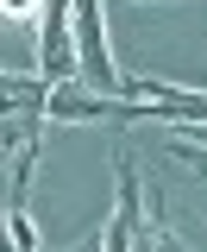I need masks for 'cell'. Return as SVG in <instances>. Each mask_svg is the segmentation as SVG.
<instances>
[{
    "mask_svg": "<svg viewBox=\"0 0 207 252\" xmlns=\"http://www.w3.org/2000/svg\"><path fill=\"white\" fill-rule=\"evenodd\" d=\"M76 57H82V76H88L101 94L126 89V76L113 69V51H107V32H101V6H76Z\"/></svg>",
    "mask_w": 207,
    "mask_h": 252,
    "instance_id": "1",
    "label": "cell"
},
{
    "mask_svg": "<svg viewBox=\"0 0 207 252\" xmlns=\"http://www.w3.org/2000/svg\"><path fill=\"white\" fill-rule=\"evenodd\" d=\"M44 38H38V69H44V82L51 89H69V76L82 69V57H76V44H69V26H76V13H63V6H44Z\"/></svg>",
    "mask_w": 207,
    "mask_h": 252,
    "instance_id": "2",
    "label": "cell"
},
{
    "mask_svg": "<svg viewBox=\"0 0 207 252\" xmlns=\"http://www.w3.org/2000/svg\"><path fill=\"white\" fill-rule=\"evenodd\" d=\"M157 152H170L176 164H188L195 177H207V145H201V139H188V132H163V145H157Z\"/></svg>",
    "mask_w": 207,
    "mask_h": 252,
    "instance_id": "3",
    "label": "cell"
},
{
    "mask_svg": "<svg viewBox=\"0 0 207 252\" xmlns=\"http://www.w3.org/2000/svg\"><path fill=\"white\" fill-rule=\"evenodd\" d=\"M76 252H107V240H101V233H88V240H82Z\"/></svg>",
    "mask_w": 207,
    "mask_h": 252,
    "instance_id": "4",
    "label": "cell"
}]
</instances>
